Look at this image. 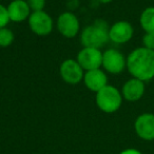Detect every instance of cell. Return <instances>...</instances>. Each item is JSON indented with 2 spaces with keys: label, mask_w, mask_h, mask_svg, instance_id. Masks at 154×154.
<instances>
[{
  "label": "cell",
  "mask_w": 154,
  "mask_h": 154,
  "mask_svg": "<svg viewBox=\"0 0 154 154\" xmlns=\"http://www.w3.org/2000/svg\"><path fill=\"white\" fill-rule=\"evenodd\" d=\"M127 70L134 78L149 82L154 78V51L145 47L134 49L127 56Z\"/></svg>",
  "instance_id": "cell-1"
},
{
  "label": "cell",
  "mask_w": 154,
  "mask_h": 154,
  "mask_svg": "<svg viewBox=\"0 0 154 154\" xmlns=\"http://www.w3.org/2000/svg\"><path fill=\"white\" fill-rule=\"evenodd\" d=\"M109 40V26L103 20H97L93 24L87 26L80 32V43L82 48L100 50Z\"/></svg>",
  "instance_id": "cell-2"
},
{
  "label": "cell",
  "mask_w": 154,
  "mask_h": 154,
  "mask_svg": "<svg viewBox=\"0 0 154 154\" xmlns=\"http://www.w3.org/2000/svg\"><path fill=\"white\" fill-rule=\"evenodd\" d=\"M122 92L116 87L107 85L105 88L96 93L95 103L101 112L107 114H112L117 112L120 109L122 103Z\"/></svg>",
  "instance_id": "cell-3"
},
{
  "label": "cell",
  "mask_w": 154,
  "mask_h": 154,
  "mask_svg": "<svg viewBox=\"0 0 154 154\" xmlns=\"http://www.w3.org/2000/svg\"><path fill=\"white\" fill-rule=\"evenodd\" d=\"M28 22L31 31L35 35L40 37L50 35L54 28L53 19L45 10L39 12H32Z\"/></svg>",
  "instance_id": "cell-4"
},
{
  "label": "cell",
  "mask_w": 154,
  "mask_h": 154,
  "mask_svg": "<svg viewBox=\"0 0 154 154\" xmlns=\"http://www.w3.org/2000/svg\"><path fill=\"white\" fill-rule=\"evenodd\" d=\"M106 73L117 75L127 69V57L116 49H109L103 52V64Z\"/></svg>",
  "instance_id": "cell-5"
},
{
  "label": "cell",
  "mask_w": 154,
  "mask_h": 154,
  "mask_svg": "<svg viewBox=\"0 0 154 154\" xmlns=\"http://www.w3.org/2000/svg\"><path fill=\"white\" fill-rule=\"evenodd\" d=\"M58 32L66 38H74L80 33V22L72 12H63L57 18L56 22Z\"/></svg>",
  "instance_id": "cell-6"
},
{
  "label": "cell",
  "mask_w": 154,
  "mask_h": 154,
  "mask_svg": "<svg viewBox=\"0 0 154 154\" xmlns=\"http://www.w3.org/2000/svg\"><path fill=\"white\" fill-rule=\"evenodd\" d=\"M59 74L66 84L77 85L84 79L85 71L76 59L68 58L60 64Z\"/></svg>",
  "instance_id": "cell-7"
},
{
  "label": "cell",
  "mask_w": 154,
  "mask_h": 154,
  "mask_svg": "<svg viewBox=\"0 0 154 154\" xmlns=\"http://www.w3.org/2000/svg\"><path fill=\"white\" fill-rule=\"evenodd\" d=\"M76 60L85 72L100 69L103 64V52L94 48H82L77 54Z\"/></svg>",
  "instance_id": "cell-8"
},
{
  "label": "cell",
  "mask_w": 154,
  "mask_h": 154,
  "mask_svg": "<svg viewBox=\"0 0 154 154\" xmlns=\"http://www.w3.org/2000/svg\"><path fill=\"white\" fill-rule=\"evenodd\" d=\"M133 35H134L133 26L126 20L114 22L109 28V39L116 45L127 43L132 39Z\"/></svg>",
  "instance_id": "cell-9"
},
{
  "label": "cell",
  "mask_w": 154,
  "mask_h": 154,
  "mask_svg": "<svg viewBox=\"0 0 154 154\" xmlns=\"http://www.w3.org/2000/svg\"><path fill=\"white\" fill-rule=\"evenodd\" d=\"M134 131L143 140H154V114L143 113L134 122Z\"/></svg>",
  "instance_id": "cell-10"
},
{
  "label": "cell",
  "mask_w": 154,
  "mask_h": 154,
  "mask_svg": "<svg viewBox=\"0 0 154 154\" xmlns=\"http://www.w3.org/2000/svg\"><path fill=\"white\" fill-rule=\"evenodd\" d=\"M122 95L125 100L135 103L143 98L146 92V82L137 78H130L124 84L122 88Z\"/></svg>",
  "instance_id": "cell-11"
},
{
  "label": "cell",
  "mask_w": 154,
  "mask_h": 154,
  "mask_svg": "<svg viewBox=\"0 0 154 154\" xmlns=\"http://www.w3.org/2000/svg\"><path fill=\"white\" fill-rule=\"evenodd\" d=\"M82 82L88 90L95 93H97L103 88H105L107 85H109L107 73L101 69H95V70L85 72Z\"/></svg>",
  "instance_id": "cell-12"
},
{
  "label": "cell",
  "mask_w": 154,
  "mask_h": 154,
  "mask_svg": "<svg viewBox=\"0 0 154 154\" xmlns=\"http://www.w3.org/2000/svg\"><path fill=\"white\" fill-rule=\"evenodd\" d=\"M10 21L23 22L29 19L32 14L26 0H12L7 7Z\"/></svg>",
  "instance_id": "cell-13"
},
{
  "label": "cell",
  "mask_w": 154,
  "mask_h": 154,
  "mask_svg": "<svg viewBox=\"0 0 154 154\" xmlns=\"http://www.w3.org/2000/svg\"><path fill=\"white\" fill-rule=\"evenodd\" d=\"M139 24L145 33H154V7H148L141 12Z\"/></svg>",
  "instance_id": "cell-14"
},
{
  "label": "cell",
  "mask_w": 154,
  "mask_h": 154,
  "mask_svg": "<svg viewBox=\"0 0 154 154\" xmlns=\"http://www.w3.org/2000/svg\"><path fill=\"white\" fill-rule=\"evenodd\" d=\"M15 40V35L13 31L8 26L3 29H0V47L8 48L12 45Z\"/></svg>",
  "instance_id": "cell-15"
},
{
  "label": "cell",
  "mask_w": 154,
  "mask_h": 154,
  "mask_svg": "<svg viewBox=\"0 0 154 154\" xmlns=\"http://www.w3.org/2000/svg\"><path fill=\"white\" fill-rule=\"evenodd\" d=\"M26 2L32 12L43 11L45 7V0H26Z\"/></svg>",
  "instance_id": "cell-16"
},
{
  "label": "cell",
  "mask_w": 154,
  "mask_h": 154,
  "mask_svg": "<svg viewBox=\"0 0 154 154\" xmlns=\"http://www.w3.org/2000/svg\"><path fill=\"white\" fill-rule=\"evenodd\" d=\"M10 22L9 14H8L7 7L0 3V29H3L8 26Z\"/></svg>",
  "instance_id": "cell-17"
},
{
  "label": "cell",
  "mask_w": 154,
  "mask_h": 154,
  "mask_svg": "<svg viewBox=\"0 0 154 154\" xmlns=\"http://www.w3.org/2000/svg\"><path fill=\"white\" fill-rule=\"evenodd\" d=\"M143 47L154 51V33H145L143 34Z\"/></svg>",
  "instance_id": "cell-18"
},
{
  "label": "cell",
  "mask_w": 154,
  "mask_h": 154,
  "mask_svg": "<svg viewBox=\"0 0 154 154\" xmlns=\"http://www.w3.org/2000/svg\"><path fill=\"white\" fill-rule=\"evenodd\" d=\"M119 154H143V153L139 150L134 149V148H128V149H125L122 152H119Z\"/></svg>",
  "instance_id": "cell-19"
},
{
  "label": "cell",
  "mask_w": 154,
  "mask_h": 154,
  "mask_svg": "<svg viewBox=\"0 0 154 154\" xmlns=\"http://www.w3.org/2000/svg\"><path fill=\"white\" fill-rule=\"evenodd\" d=\"M100 3H103V5H107V3H110L111 1H113V0H98Z\"/></svg>",
  "instance_id": "cell-20"
}]
</instances>
